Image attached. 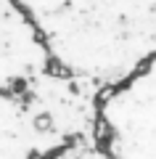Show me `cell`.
<instances>
[{"instance_id": "2", "label": "cell", "mask_w": 156, "mask_h": 159, "mask_svg": "<svg viewBox=\"0 0 156 159\" xmlns=\"http://www.w3.org/2000/svg\"><path fill=\"white\" fill-rule=\"evenodd\" d=\"M98 143L111 159H156V56L103 93Z\"/></svg>"}, {"instance_id": "3", "label": "cell", "mask_w": 156, "mask_h": 159, "mask_svg": "<svg viewBox=\"0 0 156 159\" xmlns=\"http://www.w3.org/2000/svg\"><path fill=\"white\" fill-rule=\"evenodd\" d=\"M56 159H111V157L106 154V148L100 146L98 141H93V143H82V146L69 148V151L58 154Z\"/></svg>"}, {"instance_id": "1", "label": "cell", "mask_w": 156, "mask_h": 159, "mask_svg": "<svg viewBox=\"0 0 156 159\" xmlns=\"http://www.w3.org/2000/svg\"><path fill=\"white\" fill-rule=\"evenodd\" d=\"M100 98L56 61L16 0H3V159H56L98 141Z\"/></svg>"}]
</instances>
